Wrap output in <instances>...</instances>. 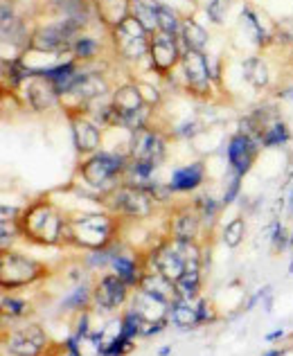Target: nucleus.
<instances>
[{"instance_id":"17","label":"nucleus","mask_w":293,"mask_h":356,"mask_svg":"<svg viewBox=\"0 0 293 356\" xmlns=\"http://www.w3.org/2000/svg\"><path fill=\"white\" fill-rule=\"evenodd\" d=\"M0 309H3V323L16 325V323L27 321V316L32 314V302L25 296H18L16 291H3V298H0Z\"/></svg>"},{"instance_id":"25","label":"nucleus","mask_w":293,"mask_h":356,"mask_svg":"<svg viewBox=\"0 0 293 356\" xmlns=\"http://www.w3.org/2000/svg\"><path fill=\"white\" fill-rule=\"evenodd\" d=\"M246 232H248V223H246V219L241 217V214H237V217H232L223 226V230H221V241L228 248H239L241 243H244V239H246Z\"/></svg>"},{"instance_id":"14","label":"nucleus","mask_w":293,"mask_h":356,"mask_svg":"<svg viewBox=\"0 0 293 356\" xmlns=\"http://www.w3.org/2000/svg\"><path fill=\"white\" fill-rule=\"evenodd\" d=\"M129 307L134 309V312L143 318L145 323H160V321H169V309L172 305L163 302V300H158L154 296H149L145 291H140L136 289L134 293H131V300H129Z\"/></svg>"},{"instance_id":"12","label":"nucleus","mask_w":293,"mask_h":356,"mask_svg":"<svg viewBox=\"0 0 293 356\" xmlns=\"http://www.w3.org/2000/svg\"><path fill=\"white\" fill-rule=\"evenodd\" d=\"M111 273L118 275L129 289L136 291L140 280H143V273H145V255H140V252L131 250V248H125L116 259H113Z\"/></svg>"},{"instance_id":"30","label":"nucleus","mask_w":293,"mask_h":356,"mask_svg":"<svg viewBox=\"0 0 293 356\" xmlns=\"http://www.w3.org/2000/svg\"><path fill=\"white\" fill-rule=\"evenodd\" d=\"M239 192H241V178L239 176H230L228 185H225V192L221 196L223 208H228V205H232L235 201H237L239 199Z\"/></svg>"},{"instance_id":"18","label":"nucleus","mask_w":293,"mask_h":356,"mask_svg":"<svg viewBox=\"0 0 293 356\" xmlns=\"http://www.w3.org/2000/svg\"><path fill=\"white\" fill-rule=\"evenodd\" d=\"M127 246L122 243V239L118 241H113L111 246L106 248H100V250H90V252H84V257H81V264L86 266L93 275H102V270H111V264H113V259H116L122 250H125Z\"/></svg>"},{"instance_id":"28","label":"nucleus","mask_w":293,"mask_h":356,"mask_svg":"<svg viewBox=\"0 0 293 356\" xmlns=\"http://www.w3.org/2000/svg\"><path fill=\"white\" fill-rule=\"evenodd\" d=\"M176 61V45L169 39H160L154 43V63L160 70H167Z\"/></svg>"},{"instance_id":"33","label":"nucleus","mask_w":293,"mask_h":356,"mask_svg":"<svg viewBox=\"0 0 293 356\" xmlns=\"http://www.w3.org/2000/svg\"><path fill=\"white\" fill-rule=\"evenodd\" d=\"M97 50V43L90 41V39H84L79 41L77 45H74V52H77V57H93Z\"/></svg>"},{"instance_id":"36","label":"nucleus","mask_w":293,"mask_h":356,"mask_svg":"<svg viewBox=\"0 0 293 356\" xmlns=\"http://www.w3.org/2000/svg\"><path fill=\"white\" fill-rule=\"evenodd\" d=\"M287 214H289V217H293V187H291V192L287 196Z\"/></svg>"},{"instance_id":"22","label":"nucleus","mask_w":293,"mask_h":356,"mask_svg":"<svg viewBox=\"0 0 293 356\" xmlns=\"http://www.w3.org/2000/svg\"><path fill=\"white\" fill-rule=\"evenodd\" d=\"M72 39V25H61L59 30H45L36 36V48L45 52H63L68 50Z\"/></svg>"},{"instance_id":"3","label":"nucleus","mask_w":293,"mask_h":356,"mask_svg":"<svg viewBox=\"0 0 293 356\" xmlns=\"http://www.w3.org/2000/svg\"><path fill=\"white\" fill-rule=\"evenodd\" d=\"M65 219H68V214L52 199H34L32 203L25 205L21 219H18L21 239L45 248L63 246Z\"/></svg>"},{"instance_id":"6","label":"nucleus","mask_w":293,"mask_h":356,"mask_svg":"<svg viewBox=\"0 0 293 356\" xmlns=\"http://www.w3.org/2000/svg\"><path fill=\"white\" fill-rule=\"evenodd\" d=\"M48 273V266L27 252L16 248L0 252V286H3V291H21V289L34 286Z\"/></svg>"},{"instance_id":"13","label":"nucleus","mask_w":293,"mask_h":356,"mask_svg":"<svg viewBox=\"0 0 293 356\" xmlns=\"http://www.w3.org/2000/svg\"><path fill=\"white\" fill-rule=\"evenodd\" d=\"M205 183V165L201 161H194L190 165H183V167H176L169 176V190L174 194H190L196 192L198 187Z\"/></svg>"},{"instance_id":"15","label":"nucleus","mask_w":293,"mask_h":356,"mask_svg":"<svg viewBox=\"0 0 293 356\" xmlns=\"http://www.w3.org/2000/svg\"><path fill=\"white\" fill-rule=\"evenodd\" d=\"M72 140L77 152L84 156H93L100 152V143H102V131L95 122L77 118L72 120Z\"/></svg>"},{"instance_id":"21","label":"nucleus","mask_w":293,"mask_h":356,"mask_svg":"<svg viewBox=\"0 0 293 356\" xmlns=\"http://www.w3.org/2000/svg\"><path fill=\"white\" fill-rule=\"evenodd\" d=\"M36 77H39V81H34L30 86V90H27V99H30V104L34 108H39V111L41 108H50L52 104H56V99H59V92H56L54 83L50 79L41 77V74H36Z\"/></svg>"},{"instance_id":"16","label":"nucleus","mask_w":293,"mask_h":356,"mask_svg":"<svg viewBox=\"0 0 293 356\" xmlns=\"http://www.w3.org/2000/svg\"><path fill=\"white\" fill-rule=\"evenodd\" d=\"M138 289H140V291L149 293V296L158 298V300H163V302H167V305H174V302L181 300V298H178V291H176V284L169 282L165 275H160L158 270H154V268H145L143 280H140Z\"/></svg>"},{"instance_id":"35","label":"nucleus","mask_w":293,"mask_h":356,"mask_svg":"<svg viewBox=\"0 0 293 356\" xmlns=\"http://www.w3.org/2000/svg\"><path fill=\"white\" fill-rule=\"evenodd\" d=\"M172 352H174V345H163V348L156 350L158 356H172Z\"/></svg>"},{"instance_id":"37","label":"nucleus","mask_w":293,"mask_h":356,"mask_svg":"<svg viewBox=\"0 0 293 356\" xmlns=\"http://www.w3.org/2000/svg\"><path fill=\"white\" fill-rule=\"evenodd\" d=\"M289 273L293 275V259H291V264H289Z\"/></svg>"},{"instance_id":"19","label":"nucleus","mask_w":293,"mask_h":356,"mask_svg":"<svg viewBox=\"0 0 293 356\" xmlns=\"http://www.w3.org/2000/svg\"><path fill=\"white\" fill-rule=\"evenodd\" d=\"M59 309L63 314H74V316L93 309V282L72 286L70 291L59 300Z\"/></svg>"},{"instance_id":"11","label":"nucleus","mask_w":293,"mask_h":356,"mask_svg":"<svg viewBox=\"0 0 293 356\" xmlns=\"http://www.w3.org/2000/svg\"><path fill=\"white\" fill-rule=\"evenodd\" d=\"M260 147L262 145L258 143V140L241 134V131L230 138V143H228V167H230L232 176L244 178L253 170L255 158H258V154H260Z\"/></svg>"},{"instance_id":"31","label":"nucleus","mask_w":293,"mask_h":356,"mask_svg":"<svg viewBox=\"0 0 293 356\" xmlns=\"http://www.w3.org/2000/svg\"><path fill=\"white\" fill-rule=\"evenodd\" d=\"M158 21H160V25H163V30L172 36V34H176V18H174V14H169V9H165V7H160V14H158Z\"/></svg>"},{"instance_id":"8","label":"nucleus","mask_w":293,"mask_h":356,"mask_svg":"<svg viewBox=\"0 0 293 356\" xmlns=\"http://www.w3.org/2000/svg\"><path fill=\"white\" fill-rule=\"evenodd\" d=\"M134 289H129L118 275L102 273L93 282V312H100L104 316H118L129 307V300Z\"/></svg>"},{"instance_id":"24","label":"nucleus","mask_w":293,"mask_h":356,"mask_svg":"<svg viewBox=\"0 0 293 356\" xmlns=\"http://www.w3.org/2000/svg\"><path fill=\"white\" fill-rule=\"evenodd\" d=\"M185 72H187V79L194 88H205L207 86V68H205V61L203 57L198 54L196 50H190L185 54Z\"/></svg>"},{"instance_id":"1","label":"nucleus","mask_w":293,"mask_h":356,"mask_svg":"<svg viewBox=\"0 0 293 356\" xmlns=\"http://www.w3.org/2000/svg\"><path fill=\"white\" fill-rule=\"evenodd\" d=\"M122 226L125 223L104 208L68 214L63 226V246L84 252L106 248L120 239Z\"/></svg>"},{"instance_id":"27","label":"nucleus","mask_w":293,"mask_h":356,"mask_svg":"<svg viewBox=\"0 0 293 356\" xmlns=\"http://www.w3.org/2000/svg\"><path fill=\"white\" fill-rule=\"evenodd\" d=\"M289 138H291V134H289V129H287V124L285 122H276V124H271L267 131L262 134V138H260V145L262 147H282V145H287L289 143Z\"/></svg>"},{"instance_id":"38","label":"nucleus","mask_w":293,"mask_h":356,"mask_svg":"<svg viewBox=\"0 0 293 356\" xmlns=\"http://www.w3.org/2000/svg\"><path fill=\"white\" fill-rule=\"evenodd\" d=\"M291 348H293V334H291Z\"/></svg>"},{"instance_id":"10","label":"nucleus","mask_w":293,"mask_h":356,"mask_svg":"<svg viewBox=\"0 0 293 356\" xmlns=\"http://www.w3.org/2000/svg\"><path fill=\"white\" fill-rule=\"evenodd\" d=\"M167 154V145L165 138L156 134L151 129H138L131 134L129 140V158L131 161H145V163H154V165H163Z\"/></svg>"},{"instance_id":"7","label":"nucleus","mask_w":293,"mask_h":356,"mask_svg":"<svg viewBox=\"0 0 293 356\" xmlns=\"http://www.w3.org/2000/svg\"><path fill=\"white\" fill-rule=\"evenodd\" d=\"M3 348L9 356H45L50 336L41 323L23 321L3 327Z\"/></svg>"},{"instance_id":"26","label":"nucleus","mask_w":293,"mask_h":356,"mask_svg":"<svg viewBox=\"0 0 293 356\" xmlns=\"http://www.w3.org/2000/svg\"><path fill=\"white\" fill-rule=\"evenodd\" d=\"M143 330H145V321L134 309L127 307L125 312H122V336H125L127 341L136 343L138 339H143Z\"/></svg>"},{"instance_id":"5","label":"nucleus","mask_w":293,"mask_h":356,"mask_svg":"<svg viewBox=\"0 0 293 356\" xmlns=\"http://www.w3.org/2000/svg\"><path fill=\"white\" fill-rule=\"evenodd\" d=\"M129 165V154L120 152H97L88 156L86 161L79 165V176L84 185L93 187L102 194L111 192L113 187H118L122 183V176Z\"/></svg>"},{"instance_id":"32","label":"nucleus","mask_w":293,"mask_h":356,"mask_svg":"<svg viewBox=\"0 0 293 356\" xmlns=\"http://www.w3.org/2000/svg\"><path fill=\"white\" fill-rule=\"evenodd\" d=\"M169 325H172L169 321H160V323H145L143 339H151V336H156V334H163Z\"/></svg>"},{"instance_id":"34","label":"nucleus","mask_w":293,"mask_h":356,"mask_svg":"<svg viewBox=\"0 0 293 356\" xmlns=\"http://www.w3.org/2000/svg\"><path fill=\"white\" fill-rule=\"evenodd\" d=\"M282 339H287V330L285 327H278L276 332H271V334H267V343H276V341H282Z\"/></svg>"},{"instance_id":"2","label":"nucleus","mask_w":293,"mask_h":356,"mask_svg":"<svg viewBox=\"0 0 293 356\" xmlns=\"http://www.w3.org/2000/svg\"><path fill=\"white\" fill-rule=\"evenodd\" d=\"M145 255V268H154L169 282H178L187 273L203 270V241H178L163 235Z\"/></svg>"},{"instance_id":"9","label":"nucleus","mask_w":293,"mask_h":356,"mask_svg":"<svg viewBox=\"0 0 293 356\" xmlns=\"http://www.w3.org/2000/svg\"><path fill=\"white\" fill-rule=\"evenodd\" d=\"M203 232H207L205 223L192 201L172 205L169 217H167V228H165L167 237L178 239V241H201Z\"/></svg>"},{"instance_id":"20","label":"nucleus","mask_w":293,"mask_h":356,"mask_svg":"<svg viewBox=\"0 0 293 356\" xmlns=\"http://www.w3.org/2000/svg\"><path fill=\"white\" fill-rule=\"evenodd\" d=\"M169 323H172L178 332H192V330H198V327H203L196 312V305L187 302V300H178V302L172 305V309H169Z\"/></svg>"},{"instance_id":"4","label":"nucleus","mask_w":293,"mask_h":356,"mask_svg":"<svg viewBox=\"0 0 293 356\" xmlns=\"http://www.w3.org/2000/svg\"><path fill=\"white\" fill-rule=\"evenodd\" d=\"M102 208L111 212L113 217H118L122 223H129V221L138 223V221H147L154 217L160 205L147 190L120 183L118 187H113L111 192L104 194Z\"/></svg>"},{"instance_id":"23","label":"nucleus","mask_w":293,"mask_h":356,"mask_svg":"<svg viewBox=\"0 0 293 356\" xmlns=\"http://www.w3.org/2000/svg\"><path fill=\"white\" fill-rule=\"evenodd\" d=\"M192 203L198 210V214H201V219L205 223V230H212V226L216 223V219H219V214L223 210L221 199H214L212 194H196L192 199Z\"/></svg>"},{"instance_id":"29","label":"nucleus","mask_w":293,"mask_h":356,"mask_svg":"<svg viewBox=\"0 0 293 356\" xmlns=\"http://www.w3.org/2000/svg\"><path fill=\"white\" fill-rule=\"evenodd\" d=\"M194 305H196V312H198V318H201V325H214L216 321H219V314H216V307L210 302L207 298H198L194 300Z\"/></svg>"}]
</instances>
